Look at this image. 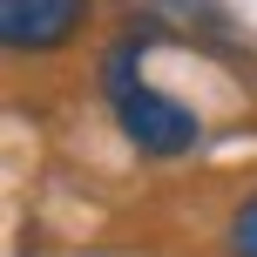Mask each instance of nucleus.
Instances as JSON below:
<instances>
[{
    "label": "nucleus",
    "mask_w": 257,
    "mask_h": 257,
    "mask_svg": "<svg viewBox=\"0 0 257 257\" xmlns=\"http://www.w3.org/2000/svg\"><path fill=\"white\" fill-rule=\"evenodd\" d=\"M136 54H142V41H115V54H108V95H115L122 136L136 142L142 156H183V149H196L203 122H196L176 95L136 81Z\"/></svg>",
    "instance_id": "nucleus-1"
},
{
    "label": "nucleus",
    "mask_w": 257,
    "mask_h": 257,
    "mask_svg": "<svg viewBox=\"0 0 257 257\" xmlns=\"http://www.w3.org/2000/svg\"><path fill=\"white\" fill-rule=\"evenodd\" d=\"M88 0H0V41L14 54H48L81 27Z\"/></svg>",
    "instance_id": "nucleus-2"
},
{
    "label": "nucleus",
    "mask_w": 257,
    "mask_h": 257,
    "mask_svg": "<svg viewBox=\"0 0 257 257\" xmlns=\"http://www.w3.org/2000/svg\"><path fill=\"white\" fill-rule=\"evenodd\" d=\"M230 257H257V190L237 203V217H230Z\"/></svg>",
    "instance_id": "nucleus-3"
}]
</instances>
